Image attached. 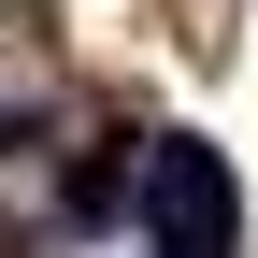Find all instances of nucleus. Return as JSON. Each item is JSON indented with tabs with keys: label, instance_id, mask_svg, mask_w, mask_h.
Segmentation results:
<instances>
[{
	"label": "nucleus",
	"instance_id": "nucleus-1",
	"mask_svg": "<svg viewBox=\"0 0 258 258\" xmlns=\"http://www.w3.org/2000/svg\"><path fill=\"white\" fill-rule=\"evenodd\" d=\"M129 215H144L158 258H230V244H244V186H230V158H215L201 129H158V144H144Z\"/></svg>",
	"mask_w": 258,
	"mask_h": 258
},
{
	"label": "nucleus",
	"instance_id": "nucleus-2",
	"mask_svg": "<svg viewBox=\"0 0 258 258\" xmlns=\"http://www.w3.org/2000/svg\"><path fill=\"white\" fill-rule=\"evenodd\" d=\"M129 186H144V158H129V144H86L72 172H57V215H72V230H115Z\"/></svg>",
	"mask_w": 258,
	"mask_h": 258
}]
</instances>
